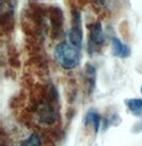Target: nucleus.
<instances>
[{
    "label": "nucleus",
    "instance_id": "f257e3e1",
    "mask_svg": "<svg viewBox=\"0 0 142 146\" xmlns=\"http://www.w3.org/2000/svg\"><path fill=\"white\" fill-rule=\"evenodd\" d=\"M53 98L57 96H53V93L49 97H43L37 100L33 105V115L37 123L42 126H50L57 122V111L53 106Z\"/></svg>",
    "mask_w": 142,
    "mask_h": 146
},
{
    "label": "nucleus",
    "instance_id": "f03ea898",
    "mask_svg": "<svg viewBox=\"0 0 142 146\" xmlns=\"http://www.w3.org/2000/svg\"><path fill=\"white\" fill-rule=\"evenodd\" d=\"M53 57L56 62L62 68L73 69L79 65L80 50L72 46L69 42H62L56 46Z\"/></svg>",
    "mask_w": 142,
    "mask_h": 146
},
{
    "label": "nucleus",
    "instance_id": "7ed1b4c3",
    "mask_svg": "<svg viewBox=\"0 0 142 146\" xmlns=\"http://www.w3.org/2000/svg\"><path fill=\"white\" fill-rule=\"evenodd\" d=\"M89 29V48L93 47L95 49L96 47H101L105 43V36L103 33L101 24L99 21L93 23L88 26Z\"/></svg>",
    "mask_w": 142,
    "mask_h": 146
},
{
    "label": "nucleus",
    "instance_id": "20e7f679",
    "mask_svg": "<svg viewBox=\"0 0 142 146\" xmlns=\"http://www.w3.org/2000/svg\"><path fill=\"white\" fill-rule=\"evenodd\" d=\"M111 47H112V53L113 56L118 58H127L130 54V48L122 43L118 37H112L111 38Z\"/></svg>",
    "mask_w": 142,
    "mask_h": 146
},
{
    "label": "nucleus",
    "instance_id": "39448f33",
    "mask_svg": "<svg viewBox=\"0 0 142 146\" xmlns=\"http://www.w3.org/2000/svg\"><path fill=\"white\" fill-rule=\"evenodd\" d=\"M85 126H88L89 124H92L95 132H98L99 129V125H101V116L96 110L91 109L88 111V113L85 117Z\"/></svg>",
    "mask_w": 142,
    "mask_h": 146
},
{
    "label": "nucleus",
    "instance_id": "423d86ee",
    "mask_svg": "<svg viewBox=\"0 0 142 146\" xmlns=\"http://www.w3.org/2000/svg\"><path fill=\"white\" fill-rule=\"evenodd\" d=\"M125 104L127 108L129 109L131 113L136 116L142 115V99L141 98H130L125 100Z\"/></svg>",
    "mask_w": 142,
    "mask_h": 146
},
{
    "label": "nucleus",
    "instance_id": "0eeeda50",
    "mask_svg": "<svg viewBox=\"0 0 142 146\" xmlns=\"http://www.w3.org/2000/svg\"><path fill=\"white\" fill-rule=\"evenodd\" d=\"M50 21L53 31H59L62 27V12L61 9L53 8L50 10Z\"/></svg>",
    "mask_w": 142,
    "mask_h": 146
},
{
    "label": "nucleus",
    "instance_id": "6e6552de",
    "mask_svg": "<svg viewBox=\"0 0 142 146\" xmlns=\"http://www.w3.org/2000/svg\"><path fill=\"white\" fill-rule=\"evenodd\" d=\"M42 143H43V139L41 137V134L33 132L27 139H25L20 143L19 146H42Z\"/></svg>",
    "mask_w": 142,
    "mask_h": 146
},
{
    "label": "nucleus",
    "instance_id": "1a4fd4ad",
    "mask_svg": "<svg viewBox=\"0 0 142 146\" xmlns=\"http://www.w3.org/2000/svg\"><path fill=\"white\" fill-rule=\"evenodd\" d=\"M85 78L89 84L90 91H92L95 86V67L90 64H87V68H85Z\"/></svg>",
    "mask_w": 142,
    "mask_h": 146
},
{
    "label": "nucleus",
    "instance_id": "9d476101",
    "mask_svg": "<svg viewBox=\"0 0 142 146\" xmlns=\"http://www.w3.org/2000/svg\"><path fill=\"white\" fill-rule=\"evenodd\" d=\"M141 94H142V86H141Z\"/></svg>",
    "mask_w": 142,
    "mask_h": 146
},
{
    "label": "nucleus",
    "instance_id": "9b49d317",
    "mask_svg": "<svg viewBox=\"0 0 142 146\" xmlns=\"http://www.w3.org/2000/svg\"><path fill=\"white\" fill-rule=\"evenodd\" d=\"M2 146H5V145H2Z\"/></svg>",
    "mask_w": 142,
    "mask_h": 146
}]
</instances>
